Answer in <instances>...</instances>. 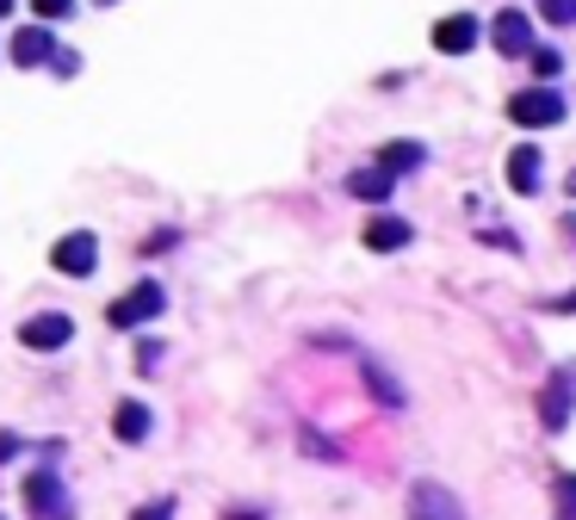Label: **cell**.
Segmentation results:
<instances>
[{
	"instance_id": "28",
	"label": "cell",
	"mask_w": 576,
	"mask_h": 520,
	"mask_svg": "<svg viewBox=\"0 0 576 520\" xmlns=\"http://www.w3.org/2000/svg\"><path fill=\"white\" fill-rule=\"evenodd\" d=\"M100 7H118V0H100Z\"/></svg>"
},
{
	"instance_id": "22",
	"label": "cell",
	"mask_w": 576,
	"mask_h": 520,
	"mask_svg": "<svg viewBox=\"0 0 576 520\" xmlns=\"http://www.w3.org/2000/svg\"><path fill=\"white\" fill-rule=\"evenodd\" d=\"M137 365H143V372H156V365H161V347L143 341V347H137Z\"/></svg>"
},
{
	"instance_id": "12",
	"label": "cell",
	"mask_w": 576,
	"mask_h": 520,
	"mask_svg": "<svg viewBox=\"0 0 576 520\" xmlns=\"http://www.w3.org/2000/svg\"><path fill=\"white\" fill-rule=\"evenodd\" d=\"M472 44H477V19L472 13H453V19H440V25H434V50L465 56Z\"/></svg>"
},
{
	"instance_id": "23",
	"label": "cell",
	"mask_w": 576,
	"mask_h": 520,
	"mask_svg": "<svg viewBox=\"0 0 576 520\" xmlns=\"http://www.w3.org/2000/svg\"><path fill=\"white\" fill-rule=\"evenodd\" d=\"M545 310H552V316H576V292H564V297H545Z\"/></svg>"
},
{
	"instance_id": "13",
	"label": "cell",
	"mask_w": 576,
	"mask_h": 520,
	"mask_svg": "<svg viewBox=\"0 0 576 520\" xmlns=\"http://www.w3.org/2000/svg\"><path fill=\"white\" fill-rule=\"evenodd\" d=\"M112 433H118L124 446H143V440H149V409H143V403H118Z\"/></svg>"
},
{
	"instance_id": "21",
	"label": "cell",
	"mask_w": 576,
	"mask_h": 520,
	"mask_svg": "<svg viewBox=\"0 0 576 520\" xmlns=\"http://www.w3.org/2000/svg\"><path fill=\"white\" fill-rule=\"evenodd\" d=\"M37 7V19H44V25H50V19H69L75 13V0H32Z\"/></svg>"
},
{
	"instance_id": "8",
	"label": "cell",
	"mask_w": 576,
	"mask_h": 520,
	"mask_svg": "<svg viewBox=\"0 0 576 520\" xmlns=\"http://www.w3.org/2000/svg\"><path fill=\"white\" fill-rule=\"evenodd\" d=\"M489 44H496V56H527L533 50V25H527V13H496L489 19Z\"/></svg>"
},
{
	"instance_id": "14",
	"label": "cell",
	"mask_w": 576,
	"mask_h": 520,
	"mask_svg": "<svg viewBox=\"0 0 576 520\" xmlns=\"http://www.w3.org/2000/svg\"><path fill=\"white\" fill-rule=\"evenodd\" d=\"M360 372H366V384H372V397L384 403V409H403V384L391 378V372H384L379 360H372V353H360Z\"/></svg>"
},
{
	"instance_id": "4",
	"label": "cell",
	"mask_w": 576,
	"mask_h": 520,
	"mask_svg": "<svg viewBox=\"0 0 576 520\" xmlns=\"http://www.w3.org/2000/svg\"><path fill=\"white\" fill-rule=\"evenodd\" d=\"M75 341V323L63 310H44V316H25L19 323V347H32V353H56V347Z\"/></svg>"
},
{
	"instance_id": "16",
	"label": "cell",
	"mask_w": 576,
	"mask_h": 520,
	"mask_svg": "<svg viewBox=\"0 0 576 520\" xmlns=\"http://www.w3.org/2000/svg\"><path fill=\"white\" fill-rule=\"evenodd\" d=\"M348 199H391V173H384V168L348 173Z\"/></svg>"
},
{
	"instance_id": "11",
	"label": "cell",
	"mask_w": 576,
	"mask_h": 520,
	"mask_svg": "<svg viewBox=\"0 0 576 520\" xmlns=\"http://www.w3.org/2000/svg\"><path fill=\"white\" fill-rule=\"evenodd\" d=\"M540 180H545V156L533 149V143H521V149L508 156V186L527 199V192H540Z\"/></svg>"
},
{
	"instance_id": "27",
	"label": "cell",
	"mask_w": 576,
	"mask_h": 520,
	"mask_svg": "<svg viewBox=\"0 0 576 520\" xmlns=\"http://www.w3.org/2000/svg\"><path fill=\"white\" fill-rule=\"evenodd\" d=\"M7 13H13V0H0V19H7Z\"/></svg>"
},
{
	"instance_id": "2",
	"label": "cell",
	"mask_w": 576,
	"mask_h": 520,
	"mask_svg": "<svg viewBox=\"0 0 576 520\" xmlns=\"http://www.w3.org/2000/svg\"><path fill=\"white\" fill-rule=\"evenodd\" d=\"M564 112H571V105H564V93L558 87H527V93H515V100H508V118L515 124H527V131H552V124H564Z\"/></svg>"
},
{
	"instance_id": "7",
	"label": "cell",
	"mask_w": 576,
	"mask_h": 520,
	"mask_svg": "<svg viewBox=\"0 0 576 520\" xmlns=\"http://www.w3.org/2000/svg\"><path fill=\"white\" fill-rule=\"evenodd\" d=\"M571 409H576V365H564V372H552V378H545V397H540V421L552 433L564 428V421H571Z\"/></svg>"
},
{
	"instance_id": "17",
	"label": "cell",
	"mask_w": 576,
	"mask_h": 520,
	"mask_svg": "<svg viewBox=\"0 0 576 520\" xmlns=\"http://www.w3.org/2000/svg\"><path fill=\"white\" fill-rule=\"evenodd\" d=\"M527 56H533V69H540V81H558V69H564V56H558V50H540V44H533Z\"/></svg>"
},
{
	"instance_id": "10",
	"label": "cell",
	"mask_w": 576,
	"mask_h": 520,
	"mask_svg": "<svg viewBox=\"0 0 576 520\" xmlns=\"http://www.w3.org/2000/svg\"><path fill=\"white\" fill-rule=\"evenodd\" d=\"M56 50H63V44L50 37V25H25V32L13 37V63L19 69H37V63H50Z\"/></svg>"
},
{
	"instance_id": "3",
	"label": "cell",
	"mask_w": 576,
	"mask_h": 520,
	"mask_svg": "<svg viewBox=\"0 0 576 520\" xmlns=\"http://www.w3.org/2000/svg\"><path fill=\"white\" fill-rule=\"evenodd\" d=\"M168 310V297H161V285H131V292L105 310V323L112 329H137V323H156V316Z\"/></svg>"
},
{
	"instance_id": "26",
	"label": "cell",
	"mask_w": 576,
	"mask_h": 520,
	"mask_svg": "<svg viewBox=\"0 0 576 520\" xmlns=\"http://www.w3.org/2000/svg\"><path fill=\"white\" fill-rule=\"evenodd\" d=\"M564 186H571V199H576V168H571V180H564Z\"/></svg>"
},
{
	"instance_id": "20",
	"label": "cell",
	"mask_w": 576,
	"mask_h": 520,
	"mask_svg": "<svg viewBox=\"0 0 576 520\" xmlns=\"http://www.w3.org/2000/svg\"><path fill=\"white\" fill-rule=\"evenodd\" d=\"M131 520H174V496H156L149 508H137Z\"/></svg>"
},
{
	"instance_id": "1",
	"label": "cell",
	"mask_w": 576,
	"mask_h": 520,
	"mask_svg": "<svg viewBox=\"0 0 576 520\" xmlns=\"http://www.w3.org/2000/svg\"><path fill=\"white\" fill-rule=\"evenodd\" d=\"M25 508H32V520H75L69 484H63V477H56L50 465L25 477Z\"/></svg>"
},
{
	"instance_id": "25",
	"label": "cell",
	"mask_w": 576,
	"mask_h": 520,
	"mask_svg": "<svg viewBox=\"0 0 576 520\" xmlns=\"http://www.w3.org/2000/svg\"><path fill=\"white\" fill-rule=\"evenodd\" d=\"M558 236H564V242L576 248V217H564V224H558Z\"/></svg>"
},
{
	"instance_id": "18",
	"label": "cell",
	"mask_w": 576,
	"mask_h": 520,
	"mask_svg": "<svg viewBox=\"0 0 576 520\" xmlns=\"http://www.w3.org/2000/svg\"><path fill=\"white\" fill-rule=\"evenodd\" d=\"M540 13L552 19V25H576V0H540Z\"/></svg>"
},
{
	"instance_id": "24",
	"label": "cell",
	"mask_w": 576,
	"mask_h": 520,
	"mask_svg": "<svg viewBox=\"0 0 576 520\" xmlns=\"http://www.w3.org/2000/svg\"><path fill=\"white\" fill-rule=\"evenodd\" d=\"M7 459H19V433L0 428V465H7Z\"/></svg>"
},
{
	"instance_id": "19",
	"label": "cell",
	"mask_w": 576,
	"mask_h": 520,
	"mask_svg": "<svg viewBox=\"0 0 576 520\" xmlns=\"http://www.w3.org/2000/svg\"><path fill=\"white\" fill-rule=\"evenodd\" d=\"M558 520H576V477L571 471L558 477Z\"/></svg>"
},
{
	"instance_id": "6",
	"label": "cell",
	"mask_w": 576,
	"mask_h": 520,
	"mask_svg": "<svg viewBox=\"0 0 576 520\" xmlns=\"http://www.w3.org/2000/svg\"><path fill=\"white\" fill-rule=\"evenodd\" d=\"M50 267L56 273H69V279H88L93 267H100V242H93L88 229H69V236L50 248Z\"/></svg>"
},
{
	"instance_id": "9",
	"label": "cell",
	"mask_w": 576,
	"mask_h": 520,
	"mask_svg": "<svg viewBox=\"0 0 576 520\" xmlns=\"http://www.w3.org/2000/svg\"><path fill=\"white\" fill-rule=\"evenodd\" d=\"M360 242H366L372 255H397V248L416 242V229L403 224V217H391V211H384V217H372V224H366V236H360Z\"/></svg>"
},
{
	"instance_id": "5",
	"label": "cell",
	"mask_w": 576,
	"mask_h": 520,
	"mask_svg": "<svg viewBox=\"0 0 576 520\" xmlns=\"http://www.w3.org/2000/svg\"><path fill=\"white\" fill-rule=\"evenodd\" d=\"M409 520H465V508L447 484L421 477V484H409Z\"/></svg>"
},
{
	"instance_id": "15",
	"label": "cell",
	"mask_w": 576,
	"mask_h": 520,
	"mask_svg": "<svg viewBox=\"0 0 576 520\" xmlns=\"http://www.w3.org/2000/svg\"><path fill=\"white\" fill-rule=\"evenodd\" d=\"M421 161H428V156H421V143H391V149L379 156V168L391 173V180H397V173H416Z\"/></svg>"
}]
</instances>
